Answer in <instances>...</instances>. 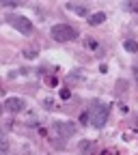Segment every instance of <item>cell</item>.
Returning <instances> with one entry per match:
<instances>
[{
  "instance_id": "6da1fadb",
  "label": "cell",
  "mask_w": 138,
  "mask_h": 155,
  "mask_svg": "<svg viewBox=\"0 0 138 155\" xmlns=\"http://www.w3.org/2000/svg\"><path fill=\"white\" fill-rule=\"evenodd\" d=\"M108 112H110V106H108V104L93 101L91 108H89V121H91L95 127H104V123L108 121Z\"/></svg>"
},
{
  "instance_id": "7a4b0ae2",
  "label": "cell",
  "mask_w": 138,
  "mask_h": 155,
  "mask_svg": "<svg viewBox=\"0 0 138 155\" xmlns=\"http://www.w3.org/2000/svg\"><path fill=\"white\" fill-rule=\"evenodd\" d=\"M50 35H52V39H54V41H58V43L73 41V39L78 37L76 28H73V26H69V24H56V26H52Z\"/></svg>"
},
{
  "instance_id": "3957f363",
  "label": "cell",
  "mask_w": 138,
  "mask_h": 155,
  "mask_svg": "<svg viewBox=\"0 0 138 155\" xmlns=\"http://www.w3.org/2000/svg\"><path fill=\"white\" fill-rule=\"evenodd\" d=\"M7 19H9V24H11L17 32H22V35H32V22H30L28 17H24V15H9Z\"/></svg>"
},
{
  "instance_id": "277c9868",
  "label": "cell",
  "mask_w": 138,
  "mask_h": 155,
  "mask_svg": "<svg viewBox=\"0 0 138 155\" xmlns=\"http://www.w3.org/2000/svg\"><path fill=\"white\" fill-rule=\"evenodd\" d=\"M54 131L61 136V138H71L76 134V125L71 121H58V123H54Z\"/></svg>"
},
{
  "instance_id": "5b68a950",
  "label": "cell",
  "mask_w": 138,
  "mask_h": 155,
  "mask_svg": "<svg viewBox=\"0 0 138 155\" xmlns=\"http://www.w3.org/2000/svg\"><path fill=\"white\" fill-rule=\"evenodd\" d=\"M5 106H7L9 112H22L24 110V99L22 97H9Z\"/></svg>"
},
{
  "instance_id": "8992f818",
  "label": "cell",
  "mask_w": 138,
  "mask_h": 155,
  "mask_svg": "<svg viewBox=\"0 0 138 155\" xmlns=\"http://www.w3.org/2000/svg\"><path fill=\"white\" fill-rule=\"evenodd\" d=\"M80 153H82V155H93V153H95V142H93V140L80 142Z\"/></svg>"
},
{
  "instance_id": "52a82bcc",
  "label": "cell",
  "mask_w": 138,
  "mask_h": 155,
  "mask_svg": "<svg viewBox=\"0 0 138 155\" xmlns=\"http://www.w3.org/2000/svg\"><path fill=\"white\" fill-rule=\"evenodd\" d=\"M104 19H106V13L99 11V13H93V15H91L89 24H91V26H99V24H104Z\"/></svg>"
},
{
  "instance_id": "ba28073f",
  "label": "cell",
  "mask_w": 138,
  "mask_h": 155,
  "mask_svg": "<svg viewBox=\"0 0 138 155\" xmlns=\"http://www.w3.org/2000/svg\"><path fill=\"white\" fill-rule=\"evenodd\" d=\"M67 9L73 11V13H78V15H86V13H89L86 7H82V5H73V2H67Z\"/></svg>"
},
{
  "instance_id": "9c48e42d",
  "label": "cell",
  "mask_w": 138,
  "mask_h": 155,
  "mask_svg": "<svg viewBox=\"0 0 138 155\" xmlns=\"http://www.w3.org/2000/svg\"><path fill=\"white\" fill-rule=\"evenodd\" d=\"M123 48H125L127 52H134V54H138V41H134V39H125Z\"/></svg>"
},
{
  "instance_id": "30bf717a",
  "label": "cell",
  "mask_w": 138,
  "mask_h": 155,
  "mask_svg": "<svg viewBox=\"0 0 138 155\" xmlns=\"http://www.w3.org/2000/svg\"><path fill=\"white\" fill-rule=\"evenodd\" d=\"M7 151H9V140H7L5 131H0V153H7Z\"/></svg>"
},
{
  "instance_id": "8fae6325",
  "label": "cell",
  "mask_w": 138,
  "mask_h": 155,
  "mask_svg": "<svg viewBox=\"0 0 138 155\" xmlns=\"http://www.w3.org/2000/svg\"><path fill=\"white\" fill-rule=\"evenodd\" d=\"M125 9L132 11V13H138V0H130V2H125Z\"/></svg>"
},
{
  "instance_id": "7c38bea8",
  "label": "cell",
  "mask_w": 138,
  "mask_h": 155,
  "mask_svg": "<svg viewBox=\"0 0 138 155\" xmlns=\"http://www.w3.org/2000/svg\"><path fill=\"white\" fill-rule=\"evenodd\" d=\"M125 91H127V82L119 80V82H116V93H125Z\"/></svg>"
},
{
  "instance_id": "4fadbf2b",
  "label": "cell",
  "mask_w": 138,
  "mask_h": 155,
  "mask_svg": "<svg viewBox=\"0 0 138 155\" xmlns=\"http://www.w3.org/2000/svg\"><path fill=\"white\" fill-rule=\"evenodd\" d=\"M24 56H26V58H35V56H37V50H32V48H26V50H24Z\"/></svg>"
},
{
  "instance_id": "5bb4252c",
  "label": "cell",
  "mask_w": 138,
  "mask_h": 155,
  "mask_svg": "<svg viewBox=\"0 0 138 155\" xmlns=\"http://www.w3.org/2000/svg\"><path fill=\"white\" fill-rule=\"evenodd\" d=\"M19 2H15V0H2V7H17Z\"/></svg>"
},
{
  "instance_id": "9a60e30c",
  "label": "cell",
  "mask_w": 138,
  "mask_h": 155,
  "mask_svg": "<svg viewBox=\"0 0 138 155\" xmlns=\"http://www.w3.org/2000/svg\"><path fill=\"white\" fill-rule=\"evenodd\" d=\"M69 97H71V93H69L67 88H63V91H61V99H69Z\"/></svg>"
},
{
  "instance_id": "2e32d148",
  "label": "cell",
  "mask_w": 138,
  "mask_h": 155,
  "mask_svg": "<svg viewBox=\"0 0 138 155\" xmlns=\"http://www.w3.org/2000/svg\"><path fill=\"white\" fill-rule=\"evenodd\" d=\"M80 121H82L84 125H86V123H91V121H89V112H82V116H80Z\"/></svg>"
},
{
  "instance_id": "e0dca14e",
  "label": "cell",
  "mask_w": 138,
  "mask_h": 155,
  "mask_svg": "<svg viewBox=\"0 0 138 155\" xmlns=\"http://www.w3.org/2000/svg\"><path fill=\"white\" fill-rule=\"evenodd\" d=\"M45 108H54V101L52 99H45Z\"/></svg>"
},
{
  "instance_id": "ac0fdd59",
  "label": "cell",
  "mask_w": 138,
  "mask_h": 155,
  "mask_svg": "<svg viewBox=\"0 0 138 155\" xmlns=\"http://www.w3.org/2000/svg\"><path fill=\"white\" fill-rule=\"evenodd\" d=\"M134 78H136V82H138V65H134Z\"/></svg>"
},
{
  "instance_id": "d6986e66",
  "label": "cell",
  "mask_w": 138,
  "mask_h": 155,
  "mask_svg": "<svg viewBox=\"0 0 138 155\" xmlns=\"http://www.w3.org/2000/svg\"><path fill=\"white\" fill-rule=\"evenodd\" d=\"M0 114H2V106H0Z\"/></svg>"
}]
</instances>
